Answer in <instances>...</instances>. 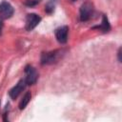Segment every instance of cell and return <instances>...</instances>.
<instances>
[{
  "label": "cell",
  "mask_w": 122,
  "mask_h": 122,
  "mask_svg": "<svg viewBox=\"0 0 122 122\" xmlns=\"http://www.w3.org/2000/svg\"><path fill=\"white\" fill-rule=\"evenodd\" d=\"M63 51L62 50H55L48 52H43L41 55V64L42 65H49L57 62L60 57L62 56Z\"/></svg>",
  "instance_id": "1"
},
{
  "label": "cell",
  "mask_w": 122,
  "mask_h": 122,
  "mask_svg": "<svg viewBox=\"0 0 122 122\" xmlns=\"http://www.w3.org/2000/svg\"><path fill=\"white\" fill-rule=\"evenodd\" d=\"M93 13V5L90 1L84 2L80 7V20L85 22L91 19Z\"/></svg>",
  "instance_id": "2"
},
{
  "label": "cell",
  "mask_w": 122,
  "mask_h": 122,
  "mask_svg": "<svg viewBox=\"0 0 122 122\" xmlns=\"http://www.w3.org/2000/svg\"><path fill=\"white\" fill-rule=\"evenodd\" d=\"M25 74H26V77L24 79H25L27 85H32V84L36 83V81L38 79V73L32 66L27 65L25 67Z\"/></svg>",
  "instance_id": "3"
},
{
  "label": "cell",
  "mask_w": 122,
  "mask_h": 122,
  "mask_svg": "<svg viewBox=\"0 0 122 122\" xmlns=\"http://www.w3.org/2000/svg\"><path fill=\"white\" fill-rule=\"evenodd\" d=\"M14 10L12 6L6 2L3 1L2 3H0V18L1 19H9L12 16Z\"/></svg>",
  "instance_id": "4"
},
{
  "label": "cell",
  "mask_w": 122,
  "mask_h": 122,
  "mask_svg": "<svg viewBox=\"0 0 122 122\" xmlns=\"http://www.w3.org/2000/svg\"><path fill=\"white\" fill-rule=\"evenodd\" d=\"M41 21V17L35 13H29L26 17V30H33Z\"/></svg>",
  "instance_id": "5"
},
{
  "label": "cell",
  "mask_w": 122,
  "mask_h": 122,
  "mask_svg": "<svg viewBox=\"0 0 122 122\" xmlns=\"http://www.w3.org/2000/svg\"><path fill=\"white\" fill-rule=\"evenodd\" d=\"M68 32H69V28L67 26H62L59 27L58 29L55 30V37L57 41L61 44H65L68 40Z\"/></svg>",
  "instance_id": "6"
},
{
  "label": "cell",
  "mask_w": 122,
  "mask_h": 122,
  "mask_svg": "<svg viewBox=\"0 0 122 122\" xmlns=\"http://www.w3.org/2000/svg\"><path fill=\"white\" fill-rule=\"evenodd\" d=\"M26 85H27V83H26L25 79L19 80L18 83L10 91V92H9L10 96L12 99H16V98L18 97V95L21 93V92H23V90L25 89Z\"/></svg>",
  "instance_id": "7"
},
{
  "label": "cell",
  "mask_w": 122,
  "mask_h": 122,
  "mask_svg": "<svg viewBox=\"0 0 122 122\" xmlns=\"http://www.w3.org/2000/svg\"><path fill=\"white\" fill-rule=\"evenodd\" d=\"M93 29L100 30H102L103 32H108V31H110V30H111V25H110V23H109V20H108L107 16H106V15H103V16H102V23H101L99 26L93 27Z\"/></svg>",
  "instance_id": "8"
},
{
  "label": "cell",
  "mask_w": 122,
  "mask_h": 122,
  "mask_svg": "<svg viewBox=\"0 0 122 122\" xmlns=\"http://www.w3.org/2000/svg\"><path fill=\"white\" fill-rule=\"evenodd\" d=\"M30 98H31L30 92H27L25 93V95L23 96V98L21 99L20 103H19V109H20V110H24V109L27 107V105L29 104Z\"/></svg>",
  "instance_id": "9"
},
{
  "label": "cell",
  "mask_w": 122,
  "mask_h": 122,
  "mask_svg": "<svg viewBox=\"0 0 122 122\" xmlns=\"http://www.w3.org/2000/svg\"><path fill=\"white\" fill-rule=\"evenodd\" d=\"M55 3H56V0H49L48 3L46 4L45 6V11L49 14L52 13L53 10H54V7H55Z\"/></svg>",
  "instance_id": "10"
},
{
  "label": "cell",
  "mask_w": 122,
  "mask_h": 122,
  "mask_svg": "<svg viewBox=\"0 0 122 122\" xmlns=\"http://www.w3.org/2000/svg\"><path fill=\"white\" fill-rule=\"evenodd\" d=\"M40 2H41V0H25L24 5L27 7H34L37 4H39Z\"/></svg>",
  "instance_id": "11"
},
{
  "label": "cell",
  "mask_w": 122,
  "mask_h": 122,
  "mask_svg": "<svg viewBox=\"0 0 122 122\" xmlns=\"http://www.w3.org/2000/svg\"><path fill=\"white\" fill-rule=\"evenodd\" d=\"M117 55H118V61L121 62V48H119L118 52H117Z\"/></svg>",
  "instance_id": "12"
},
{
  "label": "cell",
  "mask_w": 122,
  "mask_h": 122,
  "mask_svg": "<svg viewBox=\"0 0 122 122\" xmlns=\"http://www.w3.org/2000/svg\"><path fill=\"white\" fill-rule=\"evenodd\" d=\"M2 28H3V23H2V21L0 20V34H1V30H2Z\"/></svg>",
  "instance_id": "13"
},
{
  "label": "cell",
  "mask_w": 122,
  "mask_h": 122,
  "mask_svg": "<svg viewBox=\"0 0 122 122\" xmlns=\"http://www.w3.org/2000/svg\"><path fill=\"white\" fill-rule=\"evenodd\" d=\"M71 1H76V0H71Z\"/></svg>",
  "instance_id": "14"
}]
</instances>
